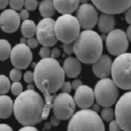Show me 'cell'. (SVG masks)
Returning <instances> with one entry per match:
<instances>
[{"instance_id":"1","label":"cell","mask_w":131,"mask_h":131,"mask_svg":"<svg viewBox=\"0 0 131 131\" xmlns=\"http://www.w3.org/2000/svg\"><path fill=\"white\" fill-rule=\"evenodd\" d=\"M34 73L36 86L44 96L43 119H45L52 108L54 94L65 82V74L59 62L51 57L42 59L36 64Z\"/></svg>"},{"instance_id":"17","label":"cell","mask_w":131,"mask_h":131,"mask_svg":"<svg viewBox=\"0 0 131 131\" xmlns=\"http://www.w3.org/2000/svg\"><path fill=\"white\" fill-rule=\"evenodd\" d=\"M113 60L107 54L101 56L92 63V71L96 76L101 79L111 75Z\"/></svg>"},{"instance_id":"45","label":"cell","mask_w":131,"mask_h":131,"mask_svg":"<svg viewBox=\"0 0 131 131\" xmlns=\"http://www.w3.org/2000/svg\"><path fill=\"white\" fill-rule=\"evenodd\" d=\"M101 106L98 103H97V102L96 103H94V104L91 106V107H92L91 109H92L93 111H94L95 112L98 113L101 110Z\"/></svg>"},{"instance_id":"36","label":"cell","mask_w":131,"mask_h":131,"mask_svg":"<svg viewBox=\"0 0 131 131\" xmlns=\"http://www.w3.org/2000/svg\"><path fill=\"white\" fill-rule=\"evenodd\" d=\"M39 41L38 39H36L33 37L28 38L27 40V44L30 48H36L39 45Z\"/></svg>"},{"instance_id":"31","label":"cell","mask_w":131,"mask_h":131,"mask_svg":"<svg viewBox=\"0 0 131 131\" xmlns=\"http://www.w3.org/2000/svg\"><path fill=\"white\" fill-rule=\"evenodd\" d=\"M40 55L42 59H45L49 58L51 56V50L49 47L43 46L40 51Z\"/></svg>"},{"instance_id":"8","label":"cell","mask_w":131,"mask_h":131,"mask_svg":"<svg viewBox=\"0 0 131 131\" xmlns=\"http://www.w3.org/2000/svg\"><path fill=\"white\" fill-rule=\"evenodd\" d=\"M114 112L115 119L122 130L131 131V90L119 97Z\"/></svg>"},{"instance_id":"25","label":"cell","mask_w":131,"mask_h":131,"mask_svg":"<svg viewBox=\"0 0 131 131\" xmlns=\"http://www.w3.org/2000/svg\"><path fill=\"white\" fill-rule=\"evenodd\" d=\"M111 107H103L101 113V117L103 121L109 122L114 118L115 112Z\"/></svg>"},{"instance_id":"11","label":"cell","mask_w":131,"mask_h":131,"mask_svg":"<svg viewBox=\"0 0 131 131\" xmlns=\"http://www.w3.org/2000/svg\"><path fill=\"white\" fill-rule=\"evenodd\" d=\"M55 22L51 18H44L38 24L36 38L42 46L52 47L58 41L55 30Z\"/></svg>"},{"instance_id":"33","label":"cell","mask_w":131,"mask_h":131,"mask_svg":"<svg viewBox=\"0 0 131 131\" xmlns=\"http://www.w3.org/2000/svg\"><path fill=\"white\" fill-rule=\"evenodd\" d=\"M63 48L64 49V52L67 54L70 55L71 54H73L74 53L73 42L64 43Z\"/></svg>"},{"instance_id":"35","label":"cell","mask_w":131,"mask_h":131,"mask_svg":"<svg viewBox=\"0 0 131 131\" xmlns=\"http://www.w3.org/2000/svg\"><path fill=\"white\" fill-rule=\"evenodd\" d=\"M24 81L28 83H31L32 82L34 81V73L33 72L28 71H27L24 75Z\"/></svg>"},{"instance_id":"7","label":"cell","mask_w":131,"mask_h":131,"mask_svg":"<svg viewBox=\"0 0 131 131\" xmlns=\"http://www.w3.org/2000/svg\"><path fill=\"white\" fill-rule=\"evenodd\" d=\"M119 89L112 78L100 79L94 90L96 102L102 107H112L119 99Z\"/></svg>"},{"instance_id":"15","label":"cell","mask_w":131,"mask_h":131,"mask_svg":"<svg viewBox=\"0 0 131 131\" xmlns=\"http://www.w3.org/2000/svg\"><path fill=\"white\" fill-rule=\"evenodd\" d=\"M21 19L16 10L8 9L0 15V28L6 33H13L18 30Z\"/></svg>"},{"instance_id":"37","label":"cell","mask_w":131,"mask_h":131,"mask_svg":"<svg viewBox=\"0 0 131 131\" xmlns=\"http://www.w3.org/2000/svg\"><path fill=\"white\" fill-rule=\"evenodd\" d=\"M19 14L20 19L23 20L28 19L29 16V13L28 12V10L27 9H22Z\"/></svg>"},{"instance_id":"28","label":"cell","mask_w":131,"mask_h":131,"mask_svg":"<svg viewBox=\"0 0 131 131\" xmlns=\"http://www.w3.org/2000/svg\"><path fill=\"white\" fill-rule=\"evenodd\" d=\"M20 70L21 69L17 68H15L11 71L10 76L12 81L17 82L21 80L22 77V72Z\"/></svg>"},{"instance_id":"40","label":"cell","mask_w":131,"mask_h":131,"mask_svg":"<svg viewBox=\"0 0 131 131\" xmlns=\"http://www.w3.org/2000/svg\"><path fill=\"white\" fill-rule=\"evenodd\" d=\"M61 54L60 50L58 48H54L51 51V58L56 59L58 58Z\"/></svg>"},{"instance_id":"22","label":"cell","mask_w":131,"mask_h":131,"mask_svg":"<svg viewBox=\"0 0 131 131\" xmlns=\"http://www.w3.org/2000/svg\"><path fill=\"white\" fill-rule=\"evenodd\" d=\"M39 10L44 18H51L56 12L53 0H43L39 6Z\"/></svg>"},{"instance_id":"14","label":"cell","mask_w":131,"mask_h":131,"mask_svg":"<svg viewBox=\"0 0 131 131\" xmlns=\"http://www.w3.org/2000/svg\"><path fill=\"white\" fill-rule=\"evenodd\" d=\"M94 5L104 13L111 14L125 12L131 6V0H91Z\"/></svg>"},{"instance_id":"46","label":"cell","mask_w":131,"mask_h":131,"mask_svg":"<svg viewBox=\"0 0 131 131\" xmlns=\"http://www.w3.org/2000/svg\"><path fill=\"white\" fill-rule=\"evenodd\" d=\"M126 33V35H127L129 41L131 42V25H130L128 27V28L127 30V32Z\"/></svg>"},{"instance_id":"47","label":"cell","mask_w":131,"mask_h":131,"mask_svg":"<svg viewBox=\"0 0 131 131\" xmlns=\"http://www.w3.org/2000/svg\"><path fill=\"white\" fill-rule=\"evenodd\" d=\"M27 90H34V86L32 84H29L27 85Z\"/></svg>"},{"instance_id":"49","label":"cell","mask_w":131,"mask_h":131,"mask_svg":"<svg viewBox=\"0 0 131 131\" xmlns=\"http://www.w3.org/2000/svg\"><path fill=\"white\" fill-rule=\"evenodd\" d=\"M51 123H46V124L44 125V128L46 129H50L51 127Z\"/></svg>"},{"instance_id":"44","label":"cell","mask_w":131,"mask_h":131,"mask_svg":"<svg viewBox=\"0 0 131 131\" xmlns=\"http://www.w3.org/2000/svg\"><path fill=\"white\" fill-rule=\"evenodd\" d=\"M10 0H0V9H3L9 4Z\"/></svg>"},{"instance_id":"16","label":"cell","mask_w":131,"mask_h":131,"mask_svg":"<svg viewBox=\"0 0 131 131\" xmlns=\"http://www.w3.org/2000/svg\"><path fill=\"white\" fill-rule=\"evenodd\" d=\"M73 98L78 107L90 108L95 100L94 91L89 86L82 84L76 90Z\"/></svg>"},{"instance_id":"26","label":"cell","mask_w":131,"mask_h":131,"mask_svg":"<svg viewBox=\"0 0 131 131\" xmlns=\"http://www.w3.org/2000/svg\"><path fill=\"white\" fill-rule=\"evenodd\" d=\"M11 83L8 78L4 75H0V94L7 93L11 89Z\"/></svg>"},{"instance_id":"50","label":"cell","mask_w":131,"mask_h":131,"mask_svg":"<svg viewBox=\"0 0 131 131\" xmlns=\"http://www.w3.org/2000/svg\"><path fill=\"white\" fill-rule=\"evenodd\" d=\"M89 0H79V2L82 3V4H86L88 2Z\"/></svg>"},{"instance_id":"38","label":"cell","mask_w":131,"mask_h":131,"mask_svg":"<svg viewBox=\"0 0 131 131\" xmlns=\"http://www.w3.org/2000/svg\"><path fill=\"white\" fill-rule=\"evenodd\" d=\"M60 121L61 120L54 114L50 118V123L54 126H57L59 125Z\"/></svg>"},{"instance_id":"32","label":"cell","mask_w":131,"mask_h":131,"mask_svg":"<svg viewBox=\"0 0 131 131\" xmlns=\"http://www.w3.org/2000/svg\"><path fill=\"white\" fill-rule=\"evenodd\" d=\"M109 129L110 131H117L122 130L118 121L116 119H114L109 122Z\"/></svg>"},{"instance_id":"21","label":"cell","mask_w":131,"mask_h":131,"mask_svg":"<svg viewBox=\"0 0 131 131\" xmlns=\"http://www.w3.org/2000/svg\"><path fill=\"white\" fill-rule=\"evenodd\" d=\"M14 103L8 96L0 95V118H8L13 112Z\"/></svg>"},{"instance_id":"12","label":"cell","mask_w":131,"mask_h":131,"mask_svg":"<svg viewBox=\"0 0 131 131\" xmlns=\"http://www.w3.org/2000/svg\"><path fill=\"white\" fill-rule=\"evenodd\" d=\"M10 57L12 63L15 68L25 69L30 65L33 54L26 44L20 43L12 48Z\"/></svg>"},{"instance_id":"20","label":"cell","mask_w":131,"mask_h":131,"mask_svg":"<svg viewBox=\"0 0 131 131\" xmlns=\"http://www.w3.org/2000/svg\"><path fill=\"white\" fill-rule=\"evenodd\" d=\"M98 29L103 33H108L114 29L115 21L113 14L104 13L100 15L98 20Z\"/></svg>"},{"instance_id":"43","label":"cell","mask_w":131,"mask_h":131,"mask_svg":"<svg viewBox=\"0 0 131 131\" xmlns=\"http://www.w3.org/2000/svg\"><path fill=\"white\" fill-rule=\"evenodd\" d=\"M12 127L6 124H0V131H12Z\"/></svg>"},{"instance_id":"10","label":"cell","mask_w":131,"mask_h":131,"mask_svg":"<svg viewBox=\"0 0 131 131\" xmlns=\"http://www.w3.org/2000/svg\"><path fill=\"white\" fill-rule=\"evenodd\" d=\"M129 41L126 33L121 29H113L108 33L106 46L108 53L117 56L127 52Z\"/></svg>"},{"instance_id":"5","label":"cell","mask_w":131,"mask_h":131,"mask_svg":"<svg viewBox=\"0 0 131 131\" xmlns=\"http://www.w3.org/2000/svg\"><path fill=\"white\" fill-rule=\"evenodd\" d=\"M111 75L114 82L122 90H131V53L125 52L113 60Z\"/></svg>"},{"instance_id":"13","label":"cell","mask_w":131,"mask_h":131,"mask_svg":"<svg viewBox=\"0 0 131 131\" xmlns=\"http://www.w3.org/2000/svg\"><path fill=\"white\" fill-rule=\"evenodd\" d=\"M76 17L81 28L84 30L93 29L97 24L99 18L95 7L87 3L82 4L78 7Z\"/></svg>"},{"instance_id":"19","label":"cell","mask_w":131,"mask_h":131,"mask_svg":"<svg viewBox=\"0 0 131 131\" xmlns=\"http://www.w3.org/2000/svg\"><path fill=\"white\" fill-rule=\"evenodd\" d=\"M56 10L63 14H71L78 9L79 0H53Z\"/></svg>"},{"instance_id":"27","label":"cell","mask_w":131,"mask_h":131,"mask_svg":"<svg viewBox=\"0 0 131 131\" xmlns=\"http://www.w3.org/2000/svg\"><path fill=\"white\" fill-rule=\"evenodd\" d=\"M11 91L13 94L18 96L23 92V86L19 81L14 82L11 86Z\"/></svg>"},{"instance_id":"42","label":"cell","mask_w":131,"mask_h":131,"mask_svg":"<svg viewBox=\"0 0 131 131\" xmlns=\"http://www.w3.org/2000/svg\"><path fill=\"white\" fill-rule=\"evenodd\" d=\"M20 130L21 131H37V129H36L35 127L33 126V125H25L23 127H22L21 129H20Z\"/></svg>"},{"instance_id":"6","label":"cell","mask_w":131,"mask_h":131,"mask_svg":"<svg viewBox=\"0 0 131 131\" xmlns=\"http://www.w3.org/2000/svg\"><path fill=\"white\" fill-rule=\"evenodd\" d=\"M78 19L71 14H63L55 22V30L58 40L65 43L74 42L80 33Z\"/></svg>"},{"instance_id":"4","label":"cell","mask_w":131,"mask_h":131,"mask_svg":"<svg viewBox=\"0 0 131 131\" xmlns=\"http://www.w3.org/2000/svg\"><path fill=\"white\" fill-rule=\"evenodd\" d=\"M68 131H104V121L98 113L89 108H81L74 113L68 125Z\"/></svg>"},{"instance_id":"41","label":"cell","mask_w":131,"mask_h":131,"mask_svg":"<svg viewBox=\"0 0 131 131\" xmlns=\"http://www.w3.org/2000/svg\"><path fill=\"white\" fill-rule=\"evenodd\" d=\"M82 81L79 79H76L74 80L72 83V89L76 90L79 88L80 86H81L82 84Z\"/></svg>"},{"instance_id":"18","label":"cell","mask_w":131,"mask_h":131,"mask_svg":"<svg viewBox=\"0 0 131 131\" xmlns=\"http://www.w3.org/2000/svg\"><path fill=\"white\" fill-rule=\"evenodd\" d=\"M81 63L77 57L67 58L64 62L63 67L65 75L70 78L77 77L81 72Z\"/></svg>"},{"instance_id":"39","label":"cell","mask_w":131,"mask_h":131,"mask_svg":"<svg viewBox=\"0 0 131 131\" xmlns=\"http://www.w3.org/2000/svg\"><path fill=\"white\" fill-rule=\"evenodd\" d=\"M125 12V17L126 21L128 24L131 25V6L128 8Z\"/></svg>"},{"instance_id":"2","label":"cell","mask_w":131,"mask_h":131,"mask_svg":"<svg viewBox=\"0 0 131 131\" xmlns=\"http://www.w3.org/2000/svg\"><path fill=\"white\" fill-rule=\"evenodd\" d=\"M45 103L34 90H27L17 96L13 112L18 122L24 125H34L43 119Z\"/></svg>"},{"instance_id":"30","label":"cell","mask_w":131,"mask_h":131,"mask_svg":"<svg viewBox=\"0 0 131 131\" xmlns=\"http://www.w3.org/2000/svg\"><path fill=\"white\" fill-rule=\"evenodd\" d=\"M24 6L28 11L35 10L38 6V0H24Z\"/></svg>"},{"instance_id":"9","label":"cell","mask_w":131,"mask_h":131,"mask_svg":"<svg viewBox=\"0 0 131 131\" xmlns=\"http://www.w3.org/2000/svg\"><path fill=\"white\" fill-rule=\"evenodd\" d=\"M76 104L70 93L62 92L54 97L52 108L54 114L61 120L70 119L74 113Z\"/></svg>"},{"instance_id":"29","label":"cell","mask_w":131,"mask_h":131,"mask_svg":"<svg viewBox=\"0 0 131 131\" xmlns=\"http://www.w3.org/2000/svg\"><path fill=\"white\" fill-rule=\"evenodd\" d=\"M9 4L12 9L19 10L24 6V0H10Z\"/></svg>"},{"instance_id":"23","label":"cell","mask_w":131,"mask_h":131,"mask_svg":"<svg viewBox=\"0 0 131 131\" xmlns=\"http://www.w3.org/2000/svg\"><path fill=\"white\" fill-rule=\"evenodd\" d=\"M36 24L32 20L27 19L24 20L21 25V30L24 37L29 38L33 37L36 32Z\"/></svg>"},{"instance_id":"24","label":"cell","mask_w":131,"mask_h":131,"mask_svg":"<svg viewBox=\"0 0 131 131\" xmlns=\"http://www.w3.org/2000/svg\"><path fill=\"white\" fill-rule=\"evenodd\" d=\"M12 48L10 43L6 39H0V60H5L10 57Z\"/></svg>"},{"instance_id":"48","label":"cell","mask_w":131,"mask_h":131,"mask_svg":"<svg viewBox=\"0 0 131 131\" xmlns=\"http://www.w3.org/2000/svg\"><path fill=\"white\" fill-rule=\"evenodd\" d=\"M26 38H26V37H25L22 38L21 39V40H20V43H23V44H27V40L26 39Z\"/></svg>"},{"instance_id":"3","label":"cell","mask_w":131,"mask_h":131,"mask_svg":"<svg viewBox=\"0 0 131 131\" xmlns=\"http://www.w3.org/2000/svg\"><path fill=\"white\" fill-rule=\"evenodd\" d=\"M73 53L82 63L92 64L102 54V40L95 31L85 30L73 42Z\"/></svg>"},{"instance_id":"34","label":"cell","mask_w":131,"mask_h":131,"mask_svg":"<svg viewBox=\"0 0 131 131\" xmlns=\"http://www.w3.org/2000/svg\"><path fill=\"white\" fill-rule=\"evenodd\" d=\"M60 89H61L62 92L70 93L72 89V83H71L70 82H64L62 85Z\"/></svg>"}]
</instances>
